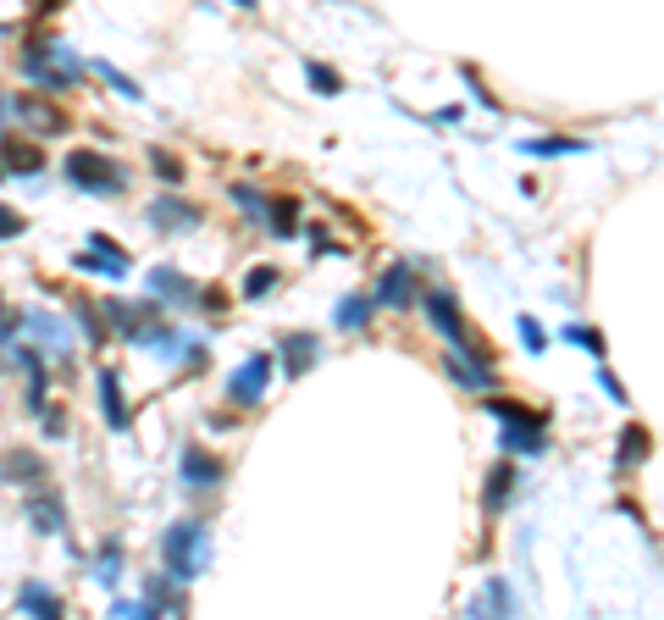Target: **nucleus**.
I'll return each mask as SVG.
<instances>
[{"instance_id":"4be33fe9","label":"nucleus","mask_w":664,"mask_h":620,"mask_svg":"<svg viewBox=\"0 0 664 620\" xmlns=\"http://www.w3.org/2000/svg\"><path fill=\"white\" fill-rule=\"evenodd\" d=\"M95 582H100V587H117V582H122V543H117V537H106V543H100V554H95Z\"/></svg>"},{"instance_id":"2f4dec72","label":"nucleus","mask_w":664,"mask_h":620,"mask_svg":"<svg viewBox=\"0 0 664 620\" xmlns=\"http://www.w3.org/2000/svg\"><path fill=\"white\" fill-rule=\"evenodd\" d=\"M277 283H283V272H277V266H255V272L244 277V299H266Z\"/></svg>"},{"instance_id":"e433bc0d","label":"nucleus","mask_w":664,"mask_h":620,"mask_svg":"<svg viewBox=\"0 0 664 620\" xmlns=\"http://www.w3.org/2000/svg\"><path fill=\"white\" fill-rule=\"evenodd\" d=\"M78 327H83V338H89V344H100V338H106V322H100V310H89V305H78Z\"/></svg>"},{"instance_id":"f257e3e1","label":"nucleus","mask_w":664,"mask_h":620,"mask_svg":"<svg viewBox=\"0 0 664 620\" xmlns=\"http://www.w3.org/2000/svg\"><path fill=\"white\" fill-rule=\"evenodd\" d=\"M161 565H166V576L172 582H194V576L211 565V532H205L200 521H172L166 526V537H161Z\"/></svg>"},{"instance_id":"c85d7f7f","label":"nucleus","mask_w":664,"mask_h":620,"mask_svg":"<svg viewBox=\"0 0 664 620\" xmlns=\"http://www.w3.org/2000/svg\"><path fill=\"white\" fill-rule=\"evenodd\" d=\"M227 194H233V205H238V211H249L255 222H266V205H272V200H266V194L255 189V183H233Z\"/></svg>"},{"instance_id":"6ab92c4d","label":"nucleus","mask_w":664,"mask_h":620,"mask_svg":"<svg viewBox=\"0 0 664 620\" xmlns=\"http://www.w3.org/2000/svg\"><path fill=\"white\" fill-rule=\"evenodd\" d=\"M371 294H349V299H338V310H332V322L344 327V333H366L371 327Z\"/></svg>"},{"instance_id":"ea45409f","label":"nucleus","mask_w":664,"mask_h":620,"mask_svg":"<svg viewBox=\"0 0 664 620\" xmlns=\"http://www.w3.org/2000/svg\"><path fill=\"white\" fill-rule=\"evenodd\" d=\"M122 615H128V620H161V615H155L150 604H128V609H122Z\"/></svg>"},{"instance_id":"7ed1b4c3","label":"nucleus","mask_w":664,"mask_h":620,"mask_svg":"<svg viewBox=\"0 0 664 620\" xmlns=\"http://www.w3.org/2000/svg\"><path fill=\"white\" fill-rule=\"evenodd\" d=\"M61 178L83 194H128V172L100 150H67L61 155Z\"/></svg>"},{"instance_id":"f8f14e48","label":"nucleus","mask_w":664,"mask_h":620,"mask_svg":"<svg viewBox=\"0 0 664 620\" xmlns=\"http://www.w3.org/2000/svg\"><path fill=\"white\" fill-rule=\"evenodd\" d=\"M371 305H382V310H404V305H415V266H388L382 272V283H377V294H371Z\"/></svg>"},{"instance_id":"39448f33","label":"nucleus","mask_w":664,"mask_h":620,"mask_svg":"<svg viewBox=\"0 0 664 620\" xmlns=\"http://www.w3.org/2000/svg\"><path fill=\"white\" fill-rule=\"evenodd\" d=\"M272 366H277L272 355H249L244 366L227 377V399H233V405H261L266 388H272Z\"/></svg>"},{"instance_id":"1a4fd4ad","label":"nucleus","mask_w":664,"mask_h":620,"mask_svg":"<svg viewBox=\"0 0 664 620\" xmlns=\"http://www.w3.org/2000/svg\"><path fill=\"white\" fill-rule=\"evenodd\" d=\"M421 310H427L432 333H443L454 349H465V322H460V305H454L449 288H427V294H421Z\"/></svg>"},{"instance_id":"a19ab883","label":"nucleus","mask_w":664,"mask_h":620,"mask_svg":"<svg viewBox=\"0 0 664 620\" xmlns=\"http://www.w3.org/2000/svg\"><path fill=\"white\" fill-rule=\"evenodd\" d=\"M6 111H12V106H6V100H0V128H6Z\"/></svg>"},{"instance_id":"b1692460","label":"nucleus","mask_w":664,"mask_h":620,"mask_svg":"<svg viewBox=\"0 0 664 620\" xmlns=\"http://www.w3.org/2000/svg\"><path fill=\"white\" fill-rule=\"evenodd\" d=\"M642 460H648V432H642V427H626V432H620V454H615V465H620V471H637Z\"/></svg>"},{"instance_id":"aec40b11","label":"nucleus","mask_w":664,"mask_h":620,"mask_svg":"<svg viewBox=\"0 0 664 620\" xmlns=\"http://www.w3.org/2000/svg\"><path fill=\"white\" fill-rule=\"evenodd\" d=\"M23 322H28V333H39L45 344H56V349H67V344H72V327L61 322L56 310H28Z\"/></svg>"},{"instance_id":"6e6552de","label":"nucleus","mask_w":664,"mask_h":620,"mask_svg":"<svg viewBox=\"0 0 664 620\" xmlns=\"http://www.w3.org/2000/svg\"><path fill=\"white\" fill-rule=\"evenodd\" d=\"M150 299L155 305H172V310H194L200 305V288L178 266H150Z\"/></svg>"},{"instance_id":"473e14b6","label":"nucleus","mask_w":664,"mask_h":620,"mask_svg":"<svg viewBox=\"0 0 664 620\" xmlns=\"http://www.w3.org/2000/svg\"><path fill=\"white\" fill-rule=\"evenodd\" d=\"M515 333H521L526 355H543V349H548V333L537 327V316H515Z\"/></svg>"},{"instance_id":"bb28decb","label":"nucleus","mask_w":664,"mask_h":620,"mask_svg":"<svg viewBox=\"0 0 664 620\" xmlns=\"http://www.w3.org/2000/svg\"><path fill=\"white\" fill-rule=\"evenodd\" d=\"M559 338H565V344H576V349H587V355H593V366H598V360L609 355L604 333H593V327H581V322H570V327H565V333H559Z\"/></svg>"},{"instance_id":"c9c22d12","label":"nucleus","mask_w":664,"mask_h":620,"mask_svg":"<svg viewBox=\"0 0 664 620\" xmlns=\"http://www.w3.org/2000/svg\"><path fill=\"white\" fill-rule=\"evenodd\" d=\"M593 377H598V388H604V394L615 399V405H626V388H620V377L609 371V360H598V366H593Z\"/></svg>"},{"instance_id":"7c9ffc66","label":"nucleus","mask_w":664,"mask_h":620,"mask_svg":"<svg viewBox=\"0 0 664 620\" xmlns=\"http://www.w3.org/2000/svg\"><path fill=\"white\" fill-rule=\"evenodd\" d=\"M581 139H521V155H581Z\"/></svg>"},{"instance_id":"72a5a7b5","label":"nucleus","mask_w":664,"mask_h":620,"mask_svg":"<svg viewBox=\"0 0 664 620\" xmlns=\"http://www.w3.org/2000/svg\"><path fill=\"white\" fill-rule=\"evenodd\" d=\"M95 72H100V78H106L111 89H117V95H128V100H144V89L133 84L128 72H117V67H111V61H95Z\"/></svg>"},{"instance_id":"f03ea898","label":"nucleus","mask_w":664,"mask_h":620,"mask_svg":"<svg viewBox=\"0 0 664 620\" xmlns=\"http://www.w3.org/2000/svg\"><path fill=\"white\" fill-rule=\"evenodd\" d=\"M17 67H23V78L39 89H67L83 78V61L72 56V45H61V39H28Z\"/></svg>"},{"instance_id":"4c0bfd02","label":"nucleus","mask_w":664,"mask_h":620,"mask_svg":"<svg viewBox=\"0 0 664 620\" xmlns=\"http://www.w3.org/2000/svg\"><path fill=\"white\" fill-rule=\"evenodd\" d=\"M23 211H12V205H0V244H6V239H17V233H23Z\"/></svg>"},{"instance_id":"4468645a","label":"nucleus","mask_w":664,"mask_h":620,"mask_svg":"<svg viewBox=\"0 0 664 620\" xmlns=\"http://www.w3.org/2000/svg\"><path fill=\"white\" fill-rule=\"evenodd\" d=\"M277 355H283V371H288V377H305V371L321 360V338H316V333H283Z\"/></svg>"},{"instance_id":"f3484780","label":"nucleus","mask_w":664,"mask_h":620,"mask_svg":"<svg viewBox=\"0 0 664 620\" xmlns=\"http://www.w3.org/2000/svg\"><path fill=\"white\" fill-rule=\"evenodd\" d=\"M17 609H23L28 620H67V609H61V598L50 593L45 582H23V587H17Z\"/></svg>"},{"instance_id":"2eb2a0df","label":"nucleus","mask_w":664,"mask_h":620,"mask_svg":"<svg viewBox=\"0 0 664 620\" xmlns=\"http://www.w3.org/2000/svg\"><path fill=\"white\" fill-rule=\"evenodd\" d=\"M12 111H17V122H23L28 133H39V139H50V133H61V128H67V117H61L56 106H45V100H34V95H23Z\"/></svg>"},{"instance_id":"423d86ee","label":"nucleus","mask_w":664,"mask_h":620,"mask_svg":"<svg viewBox=\"0 0 664 620\" xmlns=\"http://www.w3.org/2000/svg\"><path fill=\"white\" fill-rule=\"evenodd\" d=\"M23 521L39 537H67V504H61V493H50V488L23 493Z\"/></svg>"},{"instance_id":"a878e982","label":"nucleus","mask_w":664,"mask_h":620,"mask_svg":"<svg viewBox=\"0 0 664 620\" xmlns=\"http://www.w3.org/2000/svg\"><path fill=\"white\" fill-rule=\"evenodd\" d=\"M487 410H493L504 427H548V416H532V410H521L515 399H487Z\"/></svg>"},{"instance_id":"ddd939ff","label":"nucleus","mask_w":664,"mask_h":620,"mask_svg":"<svg viewBox=\"0 0 664 620\" xmlns=\"http://www.w3.org/2000/svg\"><path fill=\"white\" fill-rule=\"evenodd\" d=\"M449 377L460 382V388H471V394L498 388V371L482 366V355H476V349H454V355H449Z\"/></svg>"},{"instance_id":"a211bd4d","label":"nucleus","mask_w":664,"mask_h":620,"mask_svg":"<svg viewBox=\"0 0 664 620\" xmlns=\"http://www.w3.org/2000/svg\"><path fill=\"white\" fill-rule=\"evenodd\" d=\"M510 499H515V465L498 460L493 471H487V482H482V504H487V515H504Z\"/></svg>"},{"instance_id":"79ce46f5","label":"nucleus","mask_w":664,"mask_h":620,"mask_svg":"<svg viewBox=\"0 0 664 620\" xmlns=\"http://www.w3.org/2000/svg\"><path fill=\"white\" fill-rule=\"evenodd\" d=\"M0 310H6V305H0Z\"/></svg>"},{"instance_id":"c756f323","label":"nucleus","mask_w":664,"mask_h":620,"mask_svg":"<svg viewBox=\"0 0 664 620\" xmlns=\"http://www.w3.org/2000/svg\"><path fill=\"white\" fill-rule=\"evenodd\" d=\"M305 78H310V89H316V95H344V78H338L327 61H305Z\"/></svg>"},{"instance_id":"0eeeda50","label":"nucleus","mask_w":664,"mask_h":620,"mask_svg":"<svg viewBox=\"0 0 664 620\" xmlns=\"http://www.w3.org/2000/svg\"><path fill=\"white\" fill-rule=\"evenodd\" d=\"M200 222H205V211L189 205L183 194H155L150 200V227L155 233H194Z\"/></svg>"},{"instance_id":"20e7f679","label":"nucleus","mask_w":664,"mask_h":620,"mask_svg":"<svg viewBox=\"0 0 664 620\" xmlns=\"http://www.w3.org/2000/svg\"><path fill=\"white\" fill-rule=\"evenodd\" d=\"M72 266H78V272H89V277H111V283H122V277L133 272V255L122 250V244H111L106 233H89V244L72 255Z\"/></svg>"},{"instance_id":"5701e85b","label":"nucleus","mask_w":664,"mask_h":620,"mask_svg":"<svg viewBox=\"0 0 664 620\" xmlns=\"http://www.w3.org/2000/svg\"><path fill=\"white\" fill-rule=\"evenodd\" d=\"M266 233H272V239H294V233H299L294 200H272V205H266Z\"/></svg>"},{"instance_id":"58836bf2","label":"nucleus","mask_w":664,"mask_h":620,"mask_svg":"<svg viewBox=\"0 0 664 620\" xmlns=\"http://www.w3.org/2000/svg\"><path fill=\"white\" fill-rule=\"evenodd\" d=\"M305 239H310V255H332V250H338V244H332L327 233H321V227H310Z\"/></svg>"},{"instance_id":"f704fd0d","label":"nucleus","mask_w":664,"mask_h":620,"mask_svg":"<svg viewBox=\"0 0 664 620\" xmlns=\"http://www.w3.org/2000/svg\"><path fill=\"white\" fill-rule=\"evenodd\" d=\"M150 167L161 172L166 183H183V161H178V155H166V150H150Z\"/></svg>"},{"instance_id":"393cba45","label":"nucleus","mask_w":664,"mask_h":620,"mask_svg":"<svg viewBox=\"0 0 664 620\" xmlns=\"http://www.w3.org/2000/svg\"><path fill=\"white\" fill-rule=\"evenodd\" d=\"M504 449H510V454H543L548 449V432L543 427H504Z\"/></svg>"},{"instance_id":"9d476101","label":"nucleus","mask_w":664,"mask_h":620,"mask_svg":"<svg viewBox=\"0 0 664 620\" xmlns=\"http://www.w3.org/2000/svg\"><path fill=\"white\" fill-rule=\"evenodd\" d=\"M465 615H471V620H515V593H510V582H504V576H487L482 593L465 604Z\"/></svg>"},{"instance_id":"dca6fc26","label":"nucleus","mask_w":664,"mask_h":620,"mask_svg":"<svg viewBox=\"0 0 664 620\" xmlns=\"http://www.w3.org/2000/svg\"><path fill=\"white\" fill-rule=\"evenodd\" d=\"M100 416H106L111 432H128L133 427V410H128V399H122L117 371H100Z\"/></svg>"},{"instance_id":"cd10ccee","label":"nucleus","mask_w":664,"mask_h":620,"mask_svg":"<svg viewBox=\"0 0 664 620\" xmlns=\"http://www.w3.org/2000/svg\"><path fill=\"white\" fill-rule=\"evenodd\" d=\"M6 167H12V172H28V178H34V172L45 167V155H39V144H17V139H6Z\"/></svg>"},{"instance_id":"412c9836","label":"nucleus","mask_w":664,"mask_h":620,"mask_svg":"<svg viewBox=\"0 0 664 620\" xmlns=\"http://www.w3.org/2000/svg\"><path fill=\"white\" fill-rule=\"evenodd\" d=\"M6 477H12V482H45V460H39V454H23V449H12V454H6V460H0V482H6Z\"/></svg>"},{"instance_id":"9b49d317","label":"nucleus","mask_w":664,"mask_h":620,"mask_svg":"<svg viewBox=\"0 0 664 620\" xmlns=\"http://www.w3.org/2000/svg\"><path fill=\"white\" fill-rule=\"evenodd\" d=\"M178 477H183V488H222V460H211V454L200 449V443H189V449L178 454Z\"/></svg>"}]
</instances>
